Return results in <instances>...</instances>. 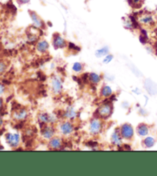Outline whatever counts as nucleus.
Wrapping results in <instances>:
<instances>
[{"instance_id":"obj_1","label":"nucleus","mask_w":157,"mask_h":176,"mask_svg":"<svg viewBox=\"0 0 157 176\" xmlns=\"http://www.w3.org/2000/svg\"><path fill=\"white\" fill-rule=\"evenodd\" d=\"M52 44H53L54 48H64L67 45L66 41H65L64 38L62 37L61 35H59V34L54 35Z\"/></svg>"},{"instance_id":"obj_2","label":"nucleus","mask_w":157,"mask_h":176,"mask_svg":"<svg viewBox=\"0 0 157 176\" xmlns=\"http://www.w3.org/2000/svg\"><path fill=\"white\" fill-rule=\"evenodd\" d=\"M30 16H31V20H32V22H33V25L35 28H37V29L43 28V21H42V19L38 16V15L37 13H35V12H30Z\"/></svg>"},{"instance_id":"obj_3","label":"nucleus","mask_w":157,"mask_h":176,"mask_svg":"<svg viewBox=\"0 0 157 176\" xmlns=\"http://www.w3.org/2000/svg\"><path fill=\"white\" fill-rule=\"evenodd\" d=\"M48 48H49V44L45 39L39 40L37 42V44H36V50H37V51L41 53V54H44V53L48 51Z\"/></svg>"},{"instance_id":"obj_4","label":"nucleus","mask_w":157,"mask_h":176,"mask_svg":"<svg viewBox=\"0 0 157 176\" xmlns=\"http://www.w3.org/2000/svg\"><path fill=\"white\" fill-rule=\"evenodd\" d=\"M121 136L126 139H130L133 135V129L130 125L124 124L121 127Z\"/></svg>"},{"instance_id":"obj_5","label":"nucleus","mask_w":157,"mask_h":176,"mask_svg":"<svg viewBox=\"0 0 157 176\" xmlns=\"http://www.w3.org/2000/svg\"><path fill=\"white\" fill-rule=\"evenodd\" d=\"M139 22L144 25H150L154 22V18L151 14H143L139 18Z\"/></svg>"},{"instance_id":"obj_6","label":"nucleus","mask_w":157,"mask_h":176,"mask_svg":"<svg viewBox=\"0 0 157 176\" xmlns=\"http://www.w3.org/2000/svg\"><path fill=\"white\" fill-rule=\"evenodd\" d=\"M100 129H101V124L99 120H94L91 122L90 130L93 134H97L100 130Z\"/></svg>"},{"instance_id":"obj_7","label":"nucleus","mask_w":157,"mask_h":176,"mask_svg":"<svg viewBox=\"0 0 157 176\" xmlns=\"http://www.w3.org/2000/svg\"><path fill=\"white\" fill-rule=\"evenodd\" d=\"M111 113V106L109 104H104L99 109L100 116L102 117H107Z\"/></svg>"},{"instance_id":"obj_8","label":"nucleus","mask_w":157,"mask_h":176,"mask_svg":"<svg viewBox=\"0 0 157 176\" xmlns=\"http://www.w3.org/2000/svg\"><path fill=\"white\" fill-rule=\"evenodd\" d=\"M7 140H8V143H9L12 146H15V145H17L19 144V136L17 134H8V136H7Z\"/></svg>"},{"instance_id":"obj_9","label":"nucleus","mask_w":157,"mask_h":176,"mask_svg":"<svg viewBox=\"0 0 157 176\" xmlns=\"http://www.w3.org/2000/svg\"><path fill=\"white\" fill-rule=\"evenodd\" d=\"M61 130L64 134H70L73 131V127L72 125L70 124V122H64L63 124L61 126Z\"/></svg>"},{"instance_id":"obj_10","label":"nucleus","mask_w":157,"mask_h":176,"mask_svg":"<svg viewBox=\"0 0 157 176\" xmlns=\"http://www.w3.org/2000/svg\"><path fill=\"white\" fill-rule=\"evenodd\" d=\"M52 87H53V90L55 93H59L61 90V81L57 78L53 79L52 81Z\"/></svg>"},{"instance_id":"obj_11","label":"nucleus","mask_w":157,"mask_h":176,"mask_svg":"<svg viewBox=\"0 0 157 176\" xmlns=\"http://www.w3.org/2000/svg\"><path fill=\"white\" fill-rule=\"evenodd\" d=\"M108 53H109V48L107 47H103V48L97 50L95 54L97 58H101V57L107 55Z\"/></svg>"},{"instance_id":"obj_12","label":"nucleus","mask_w":157,"mask_h":176,"mask_svg":"<svg viewBox=\"0 0 157 176\" xmlns=\"http://www.w3.org/2000/svg\"><path fill=\"white\" fill-rule=\"evenodd\" d=\"M42 133H43V136L45 138H46V139H51L52 136H53V134H54V131H53V129L51 127H48L44 129Z\"/></svg>"},{"instance_id":"obj_13","label":"nucleus","mask_w":157,"mask_h":176,"mask_svg":"<svg viewBox=\"0 0 157 176\" xmlns=\"http://www.w3.org/2000/svg\"><path fill=\"white\" fill-rule=\"evenodd\" d=\"M61 145V140L58 138H54L50 142V146L53 149H58Z\"/></svg>"},{"instance_id":"obj_14","label":"nucleus","mask_w":157,"mask_h":176,"mask_svg":"<svg viewBox=\"0 0 157 176\" xmlns=\"http://www.w3.org/2000/svg\"><path fill=\"white\" fill-rule=\"evenodd\" d=\"M137 132L140 136H146L148 134V128L146 125H140L137 129Z\"/></svg>"},{"instance_id":"obj_15","label":"nucleus","mask_w":157,"mask_h":176,"mask_svg":"<svg viewBox=\"0 0 157 176\" xmlns=\"http://www.w3.org/2000/svg\"><path fill=\"white\" fill-rule=\"evenodd\" d=\"M39 120L43 122H48L52 121V116L48 114H41L39 116Z\"/></svg>"},{"instance_id":"obj_16","label":"nucleus","mask_w":157,"mask_h":176,"mask_svg":"<svg viewBox=\"0 0 157 176\" xmlns=\"http://www.w3.org/2000/svg\"><path fill=\"white\" fill-rule=\"evenodd\" d=\"M155 143V140L152 137H148L144 140V144L147 147H152Z\"/></svg>"},{"instance_id":"obj_17","label":"nucleus","mask_w":157,"mask_h":176,"mask_svg":"<svg viewBox=\"0 0 157 176\" xmlns=\"http://www.w3.org/2000/svg\"><path fill=\"white\" fill-rule=\"evenodd\" d=\"M112 141H113V143L114 144H117V145L120 144V143H121V138H120V135L117 133H114L113 135V136H112Z\"/></svg>"},{"instance_id":"obj_18","label":"nucleus","mask_w":157,"mask_h":176,"mask_svg":"<svg viewBox=\"0 0 157 176\" xmlns=\"http://www.w3.org/2000/svg\"><path fill=\"white\" fill-rule=\"evenodd\" d=\"M102 94L105 97H108L111 94V89L109 87H104L102 90Z\"/></svg>"},{"instance_id":"obj_19","label":"nucleus","mask_w":157,"mask_h":176,"mask_svg":"<svg viewBox=\"0 0 157 176\" xmlns=\"http://www.w3.org/2000/svg\"><path fill=\"white\" fill-rule=\"evenodd\" d=\"M91 81L94 83H98L100 81V77L96 74H91Z\"/></svg>"},{"instance_id":"obj_20","label":"nucleus","mask_w":157,"mask_h":176,"mask_svg":"<svg viewBox=\"0 0 157 176\" xmlns=\"http://www.w3.org/2000/svg\"><path fill=\"white\" fill-rule=\"evenodd\" d=\"M73 70H75V71H81L82 70V65L80 63H75L74 65H73Z\"/></svg>"},{"instance_id":"obj_21","label":"nucleus","mask_w":157,"mask_h":176,"mask_svg":"<svg viewBox=\"0 0 157 176\" xmlns=\"http://www.w3.org/2000/svg\"><path fill=\"white\" fill-rule=\"evenodd\" d=\"M129 2L131 5L134 6H137L141 4V2H143V0H129Z\"/></svg>"},{"instance_id":"obj_22","label":"nucleus","mask_w":157,"mask_h":176,"mask_svg":"<svg viewBox=\"0 0 157 176\" xmlns=\"http://www.w3.org/2000/svg\"><path fill=\"white\" fill-rule=\"evenodd\" d=\"M112 59H113V55H111V54H107V55H106L105 58H104L103 62L108 63V62H110Z\"/></svg>"},{"instance_id":"obj_23","label":"nucleus","mask_w":157,"mask_h":176,"mask_svg":"<svg viewBox=\"0 0 157 176\" xmlns=\"http://www.w3.org/2000/svg\"><path fill=\"white\" fill-rule=\"evenodd\" d=\"M31 0H17V2H19V4L21 5H25V4H28L29 2H30Z\"/></svg>"},{"instance_id":"obj_24","label":"nucleus","mask_w":157,"mask_h":176,"mask_svg":"<svg viewBox=\"0 0 157 176\" xmlns=\"http://www.w3.org/2000/svg\"><path fill=\"white\" fill-rule=\"evenodd\" d=\"M67 114H68V117H70V118H72V117H74V116H75V113L74 112V110H69Z\"/></svg>"},{"instance_id":"obj_25","label":"nucleus","mask_w":157,"mask_h":176,"mask_svg":"<svg viewBox=\"0 0 157 176\" xmlns=\"http://www.w3.org/2000/svg\"><path fill=\"white\" fill-rule=\"evenodd\" d=\"M5 67H5L4 64H2V63H0V73L2 72V71L5 70Z\"/></svg>"},{"instance_id":"obj_26","label":"nucleus","mask_w":157,"mask_h":176,"mask_svg":"<svg viewBox=\"0 0 157 176\" xmlns=\"http://www.w3.org/2000/svg\"><path fill=\"white\" fill-rule=\"evenodd\" d=\"M3 90H4V87H2V85H0V93H2L3 92Z\"/></svg>"},{"instance_id":"obj_27","label":"nucleus","mask_w":157,"mask_h":176,"mask_svg":"<svg viewBox=\"0 0 157 176\" xmlns=\"http://www.w3.org/2000/svg\"><path fill=\"white\" fill-rule=\"evenodd\" d=\"M2 119H1V117H0V126H1V125H2Z\"/></svg>"},{"instance_id":"obj_28","label":"nucleus","mask_w":157,"mask_h":176,"mask_svg":"<svg viewBox=\"0 0 157 176\" xmlns=\"http://www.w3.org/2000/svg\"><path fill=\"white\" fill-rule=\"evenodd\" d=\"M1 105H2V100L0 99V106H1Z\"/></svg>"}]
</instances>
